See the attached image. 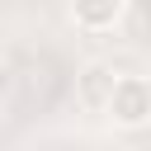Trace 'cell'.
<instances>
[{
    "mask_svg": "<svg viewBox=\"0 0 151 151\" xmlns=\"http://www.w3.org/2000/svg\"><path fill=\"white\" fill-rule=\"evenodd\" d=\"M109 118H113L118 127H146V123H151V80H146V76H118Z\"/></svg>",
    "mask_w": 151,
    "mask_h": 151,
    "instance_id": "1",
    "label": "cell"
},
{
    "mask_svg": "<svg viewBox=\"0 0 151 151\" xmlns=\"http://www.w3.org/2000/svg\"><path fill=\"white\" fill-rule=\"evenodd\" d=\"M118 76H123V71H113L109 61H90V66L76 76V99H80V109H90V113H109L113 90H118Z\"/></svg>",
    "mask_w": 151,
    "mask_h": 151,
    "instance_id": "2",
    "label": "cell"
},
{
    "mask_svg": "<svg viewBox=\"0 0 151 151\" xmlns=\"http://www.w3.org/2000/svg\"><path fill=\"white\" fill-rule=\"evenodd\" d=\"M123 9H127V0H71V19L85 33H109L123 19Z\"/></svg>",
    "mask_w": 151,
    "mask_h": 151,
    "instance_id": "3",
    "label": "cell"
}]
</instances>
